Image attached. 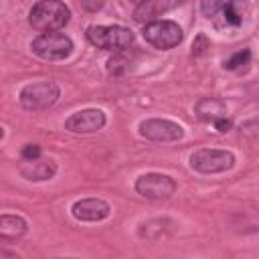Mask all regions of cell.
I'll use <instances>...</instances> for the list:
<instances>
[{"mask_svg": "<svg viewBox=\"0 0 259 259\" xmlns=\"http://www.w3.org/2000/svg\"><path fill=\"white\" fill-rule=\"evenodd\" d=\"M71 18V10L65 2L57 0H42L36 2L28 12V22L40 34L45 32H59Z\"/></svg>", "mask_w": 259, "mask_h": 259, "instance_id": "6da1fadb", "label": "cell"}, {"mask_svg": "<svg viewBox=\"0 0 259 259\" xmlns=\"http://www.w3.org/2000/svg\"><path fill=\"white\" fill-rule=\"evenodd\" d=\"M87 40L97 49L111 51V53L119 55L132 47L134 32L125 26H119V24H109V26L93 24L87 28Z\"/></svg>", "mask_w": 259, "mask_h": 259, "instance_id": "7a4b0ae2", "label": "cell"}, {"mask_svg": "<svg viewBox=\"0 0 259 259\" xmlns=\"http://www.w3.org/2000/svg\"><path fill=\"white\" fill-rule=\"evenodd\" d=\"M61 97V89L55 81H34L20 89V105L28 111L49 109Z\"/></svg>", "mask_w": 259, "mask_h": 259, "instance_id": "3957f363", "label": "cell"}, {"mask_svg": "<svg viewBox=\"0 0 259 259\" xmlns=\"http://www.w3.org/2000/svg\"><path fill=\"white\" fill-rule=\"evenodd\" d=\"M30 49L45 61H61L73 53V40L65 32H45L30 42Z\"/></svg>", "mask_w": 259, "mask_h": 259, "instance_id": "277c9868", "label": "cell"}, {"mask_svg": "<svg viewBox=\"0 0 259 259\" xmlns=\"http://www.w3.org/2000/svg\"><path fill=\"white\" fill-rule=\"evenodd\" d=\"M142 34H144L146 42H150L154 49H160V51L174 49L184 38L182 28L174 20H154V22L144 26Z\"/></svg>", "mask_w": 259, "mask_h": 259, "instance_id": "5b68a950", "label": "cell"}, {"mask_svg": "<svg viewBox=\"0 0 259 259\" xmlns=\"http://www.w3.org/2000/svg\"><path fill=\"white\" fill-rule=\"evenodd\" d=\"M190 166L196 172L202 174H217L231 170L235 166V154L229 150H217V148H200L192 152L190 156Z\"/></svg>", "mask_w": 259, "mask_h": 259, "instance_id": "8992f818", "label": "cell"}, {"mask_svg": "<svg viewBox=\"0 0 259 259\" xmlns=\"http://www.w3.org/2000/svg\"><path fill=\"white\" fill-rule=\"evenodd\" d=\"M136 192L150 200H164L176 192V180L168 174L146 172L136 180Z\"/></svg>", "mask_w": 259, "mask_h": 259, "instance_id": "52a82bcc", "label": "cell"}, {"mask_svg": "<svg viewBox=\"0 0 259 259\" xmlns=\"http://www.w3.org/2000/svg\"><path fill=\"white\" fill-rule=\"evenodd\" d=\"M140 134L154 142H176L184 136V130L176 121L152 117V119H144L140 123Z\"/></svg>", "mask_w": 259, "mask_h": 259, "instance_id": "ba28073f", "label": "cell"}, {"mask_svg": "<svg viewBox=\"0 0 259 259\" xmlns=\"http://www.w3.org/2000/svg\"><path fill=\"white\" fill-rule=\"evenodd\" d=\"M107 117L101 109H81L77 113H73L71 117H67L65 121V130L73 132V134H93V132H99L103 125H105Z\"/></svg>", "mask_w": 259, "mask_h": 259, "instance_id": "9c48e42d", "label": "cell"}, {"mask_svg": "<svg viewBox=\"0 0 259 259\" xmlns=\"http://www.w3.org/2000/svg\"><path fill=\"white\" fill-rule=\"evenodd\" d=\"M71 214L83 223H99L111 214V206L103 198H81L71 206Z\"/></svg>", "mask_w": 259, "mask_h": 259, "instance_id": "30bf717a", "label": "cell"}, {"mask_svg": "<svg viewBox=\"0 0 259 259\" xmlns=\"http://www.w3.org/2000/svg\"><path fill=\"white\" fill-rule=\"evenodd\" d=\"M18 172L20 176H24L26 180H32V182H42V180H49L55 176L57 172V164L53 160H32V162H22L18 166Z\"/></svg>", "mask_w": 259, "mask_h": 259, "instance_id": "8fae6325", "label": "cell"}, {"mask_svg": "<svg viewBox=\"0 0 259 259\" xmlns=\"http://www.w3.org/2000/svg\"><path fill=\"white\" fill-rule=\"evenodd\" d=\"M194 113H196L202 121L214 123L217 119L227 117V103H225L223 99H217V97H204V99L196 101Z\"/></svg>", "mask_w": 259, "mask_h": 259, "instance_id": "7c38bea8", "label": "cell"}, {"mask_svg": "<svg viewBox=\"0 0 259 259\" xmlns=\"http://www.w3.org/2000/svg\"><path fill=\"white\" fill-rule=\"evenodd\" d=\"M28 231L26 221L20 214H0V239L2 241H18Z\"/></svg>", "mask_w": 259, "mask_h": 259, "instance_id": "4fadbf2b", "label": "cell"}, {"mask_svg": "<svg viewBox=\"0 0 259 259\" xmlns=\"http://www.w3.org/2000/svg\"><path fill=\"white\" fill-rule=\"evenodd\" d=\"M174 6H176V2H152V0H146V2H140V4L136 6L134 18H136L138 22L150 24V22L158 20L156 16H160L162 12H166V10L174 8Z\"/></svg>", "mask_w": 259, "mask_h": 259, "instance_id": "5bb4252c", "label": "cell"}, {"mask_svg": "<svg viewBox=\"0 0 259 259\" xmlns=\"http://www.w3.org/2000/svg\"><path fill=\"white\" fill-rule=\"evenodd\" d=\"M172 229H174V223H172L170 219H152V221H148V223H144V225L140 227L138 235L144 237V239L156 241V239H160V237H166Z\"/></svg>", "mask_w": 259, "mask_h": 259, "instance_id": "9a60e30c", "label": "cell"}, {"mask_svg": "<svg viewBox=\"0 0 259 259\" xmlns=\"http://www.w3.org/2000/svg\"><path fill=\"white\" fill-rule=\"evenodd\" d=\"M249 59H251V51H249V49L237 51L233 57H229V59L225 61V69H229V71H235V69H239V67L247 65V63H249Z\"/></svg>", "mask_w": 259, "mask_h": 259, "instance_id": "2e32d148", "label": "cell"}, {"mask_svg": "<svg viewBox=\"0 0 259 259\" xmlns=\"http://www.w3.org/2000/svg\"><path fill=\"white\" fill-rule=\"evenodd\" d=\"M221 14H223V18H225L227 24H231V26H239L241 24V16H239V12H237V8H235L233 2L223 4L221 6Z\"/></svg>", "mask_w": 259, "mask_h": 259, "instance_id": "e0dca14e", "label": "cell"}, {"mask_svg": "<svg viewBox=\"0 0 259 259\" xmlns=\"http://www.w3.org/2000/svg\"><path fill=\"white\" fill-rule=\"evenodd\" d=\"M40 156H42V150H40L38 144H26V146H22V150H20V158H22L24 162L38 160Z\"/></svg>", "mask_w": 259, "mask_h": 259, "instance_id": "ac0fdd59", "label": "cell"}, {"mask_svg": "<svg viewBox=\"0 0 259 259\" xmlns=\"http://www.w3.org/2000/svg\"><path fill=\"white\" fill-rule=\"evenodd\" d=\"M214 127H217L219 132H223V134H225V132H229V130L233 127V123H231V119L221 117V119H217V121H214Z\"/></svg>", "mask_w": 259, "mask_h": 259, "instance_id": "d6986e66", "label": "cell"}, {"mask_svg": "<svg viewBox=\"0 0 259 259\" xmlns=\"http://www.w3.org/2000/svg\"><path fill=\"white\" fill-rule=\"evenodd\" d=\"M0 259H20V255L10 249H0Z\"/></svg>", "mask_w": 259, "mask_h": 259, "instance_id": "ffe728a7", "label": "cell"}, {"mask_svg": "<svg viewBox=\"0 0 259 259\" xmlns=\"http://www.w3.org/2000/svg\"><path fill=\"white\" fill-rule=\"evenodd\" d=\"M81 6H83L85 10H97V8L103 6V2H81Z\"/></svg>", "mask_w": 259, "mask_h": 259, "instance_id": "44dd1931", "label": "cell"}, {"mask_svg": "<svg viewBox=\"0 0 259 259\" xmlns=\"http://www.w3.org/2000/svg\"><path fill=\"white\" fill-rule=\"evenodd\" d=\"M2 138H4V127L0 125V140H2Z\"/></svg>", "mask_w": 259, "mask_h": 259, "instance_id": "7402d4cb", "label": "cell"}, {"mask_svg": "<svg viewBox=\"0 0 259 259\" xmlns=\"http://www.w3.org/2000/svg\"><path fill=\"white\" fill-rule=\"evenodd\" d=\"M59 259H77V257H59Z\"/></svg>", "mask_w": 259, "mask_h": 259, "instance_id": "603a6c76", "label": "cell"}]
</instances>
